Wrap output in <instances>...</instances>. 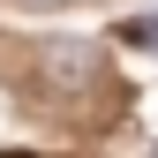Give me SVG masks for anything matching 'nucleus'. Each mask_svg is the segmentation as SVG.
I'll list each match as a JSON object with an SVG mask.
<instances>
[{
    "label": "nucleus",
    "mask_w": 158,
    "mask_h": 158,
    "mask_svg": "<svg viewBox=\"0 0 158 158\" xmlns=\"http://www.w3.org/2000/svg\"><path fill=\"white\" fill-rule=\"evenodd\" d=\"M121 30H128V45H143L151 60H158V15H135V23H121Z\"/></svg>",
    "instance_id": "f03ea898"
},
{
    "label": "nucleus",
    "mask_w": 158,
    "mask_h": 158,
    "mask_svg": "<svg viewBox=\"0 0 158 158\" xmlns=\"http://www.w3.org/2000/svg\"><path fill=\"white\" fill-rule=\"evenodd\" d=\"M151 158H158V151H151Z\"/></svg>",
    "instance_id": "20e7f679"
},
{
    "label": "nucleus",
    "mask_w": 158,
    "mask_h": 158,
    "mask_svg": "<svg viewBox=\"0 0 158 158\" xmlns=\"http://www.w3.org/2000/svg\"><path fill=\"white\" fill-rule=\"evenodd\" d=\"M30 75L53 98H83L98 75H106V53L83 45V38H38V45H30Z\"/></svg>",
    "instance_id": "f257e3e1"
},
{
    "label": "nucleus",
    "mask_w": 158,
    "mask_h": 158,
    "mask_svg": "<svg viewBox=\"0 0 158 158\" xmlns=\"http://www.w3.org/2000/svg\"><path fill=\"white\" fill-rule=\"evenodd\" d=\"M23 8H38V15H45V8H68V0H23Z\"/></svg>",
    "instance_id": "7ed1b4c3"
}]
</instances>
